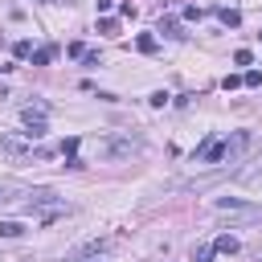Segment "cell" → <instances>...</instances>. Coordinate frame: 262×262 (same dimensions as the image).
<instances>
[{
	"mask_svg": "<svg viewBox=\"0 0 262 262\" xmlns=\"http://www.w3.org/2000/svg\"><path fill=\"white\" fill-rule=\"evenodd\" d=\"M213 213L229 217L233 225H258V221H262V205H246V201H237V196H217V201H213Z\"/></svg>",
	"mask_w": 262,
	"mask_h": 262,
	"instance_id": "6da1fadb",
	"label": "cell"
},
{
	"mask_svg": "<svg viewBox=\"0 0 262 262\" xmlns=\"http://www.w3.org/2000/svg\"><path fill=\"white\" fill-rule=\"evenodd\" d=\"M131 151H139V139H135V135H115V139L94 143V156H98V160H123V156H131Z\"/></svg>",
	"mask_w": 262,
	"mask_h": 262,
	"instance_id": "7a4b0ae2",
	"label": "cell"
},
{
	"mask_svg": "<svg viewBox=\"0 0 262 262\" xmlns=\"http://www.w3.org/2000/svg\"><path fill=\"white\" fill-rule=\"evenodd\" d=\"M45 111H49L45 102H37V106H25V111H20V119H25V127H29V131H25L29 139H41V135L49 131V127H45Z\"/></svg>",
	"mask_w": 262,
	"mask_h": 262,
	"instance_id": "3957f363",
	"label": "cell"
},
{
	"mask_svg": "<svg viewBox=\"0 0 262 262\" xmlns=\"http://www.w3.org/2000/svg\"><path fill=\"white\" fill-rule=\"evenodd\" d=\"M192 160H196V164H225V139L209 135V139L192 151Z\"/></svg>",
	"mask_w": 262,
	"mask_h": 262,
	"instance_id": "277c9868",
	"label": "cell"
},
{
	"mask_svg": "<svg viewBox=\"0 0 262 262\" xmlns=\"http://www.w3.org/2000/svg\"><path fill=\"white\" fill-rule=\"evenodd\" d=\"M29 143H33V139H29V135H16V131H4V135H0V151L12 156V160H25V156L33 151Z\"/></svg>",
	"mask_w": 262,
	"mask_h": 262,
	"instance_id": "5b68a950",
	"label": "cell"
},
{
	"mask_svg": "<svg viewBox=\"0 0 262 262\" xmlns=\"http://www.w3.org/2000/svg\"><path fill=\"white\" fill-rule=\"evenodd\" d=\"M246 147H250V131H233V135L225 139V168H233Z\"/></svg>",
	"mask_w": 262,
	"mask_h": 262,
	"instance_id": "8992f818",
	"label": "cell"
},
{
	"mask_svg": "<svg viewBox=\"0 0 262 262\" xmlns=\"http://www.w3.org/2000/svg\"><path fill=\"white\" fill-rule=\"evenodd\" d=\"M33 188H25L20 180H0V205H12V201H20V196H29Z\"/></svg>",
	"mask_w": 262,
	"mask_h": 262,
	"instance_id": "52a82bcc",
	"label": "cell"
},
{
	"mask_svg": "<svg viewBox=\"0 0 262 262\" xmlns=\"http://www.w3.org/2000/svg\"><path fill=\"white\" fill-rule=\"evenodd\" d=\"M156 33H164V37H172V41H184V37H188V33L180 29V20H176V16H160Z\"/></svg>",
	"mask_w": 262,
	"mask_h": 262,
	"instance_id": "ba28073f",
	"label": "cell"
},
{
	"mask_svg": "<svg viewBox=\"0 0 262 262\" xmlns=\"http://www.w3.org/2000/svg\"><path fill=\"white\" fill-rule=\"evenodd\" d=\"M115 242H119V237H94V242H86L78 254H102V250H111Z\"/></svg>",
	"mask_w": 262,
	"mask_h": 262,
	"instance_id": "9c48e42d",
	"label": "cell"
},
{
	"mask_svg": "<svg viewBox=\"0 0 262 262\" xmlns=\"http://www.w3.org/2000/svg\"><path fill=\"white\" fill-rule=\"evenodd\" d=\"M217 20H221L225 29H237V25H242V12H237V8H217Z\"/></svg>",
	"mask_w": 262,
	"mask_h": 262,
	"instance_id": "30bf717a",
	"label": "cell"
},
{
	"mask_svg": "<svg viewBox=\"0 0 262 262\" xmlns=\"http://www.w3.org/2000/svg\"><path fill=\"white\" fill-rule=\"evenodd\" d=\"M213 250H221V254H237V237H233V233H221V237L213 242Z\"/></svg>",
	"mask_w": 262,
	"mask_h": 262,
	"instance_id": "8fae6325",
	"label": "cell"
},
{
	"mask_svg": "<svg viewBox=\"0 0 262 262\" xmlns=\"http://www.w3.org/2000/svg\"><path fill=\"white\" fill-rule=\"evenodd\" d=\"M135 49H139V53H156V37H151V33H139V37H135Z\"/></svg>",
	"mask_w": 262,
	"mask_h": 262,
	"instance_id": "7c38bea8",
	"label": "cell"
},
{
	"mask_svg": "<svg viewBox=\"0 0 262 262\" xmlns=\"http://www.w3.org/2000/svg\"><path fill=\"white\" fill-rule=\"evenodd\" d=\"M78 147H82V135H70V139L61 143V156H66V160H74V156H78Z\"/></svg>",
	"mask_w": 262,
	"mask_h": 262,
	"instance_id": "4fadbf2b",
	"label": "cell"
},
{
	"mask_svg": "<svg viewBox=\"0 0 262 262\" xmlns=\"http://www.w3.org/2000/svg\"><path fill=\"white\" fill-rule=\"evenodd\" d=\"M20 233H25L20 221H0V237H20Z\"/></svg>",
	"mask_w": 262,
	"mask_h": 262,
	"instance_id": "5bb4252c",
	"label": "cell"
},
{
	"mask_svg": "<svg viewBox=\"0 0 262 262\" xmlns=\"http://www.w3.org/2000/svg\"><path fill=\"white\" fill-rule=\"evenodd\" d=\"M98 33H106V37H115V33H119V20H111V16H102V20H98Z\"/></svg>",
	"mask_w": 262,
	"mask_h": 262,
	"instance_id": "9a60e30c",
	"label": "cell"
},
{
	"mask_svg": "<svg viewBox=\"0 0 262 262\" xmlns=\"http://www.w3.org/2000/svg\"><path fill=\"white\" fill-rule=\"evenodd\" d=\"M49 61H53V49H49V45H45V49H37V53H33V66H49Z\"/></svg>",
	"mask_w": 262,
	"mask_h": 262,
	"instance_id": "2e32d148",
	"label": "cell"
},
{
	"mask_svg": "<svg viewBox=\"0 0 262 262\" xmlns=\"http://www.w3.org/2000/svg\"><path fill=\"white\" fill-rule=\"evenodd\" d=\"M213 254H217V250H213V246H196V250H192V262H209V258H213Z\"/></svg>",
	"mask_w": 262,
	"mask_h": 262,
	"instance_id": "e0dca14e",
	"label": "cell"
},
{
	"mask_svg": "<svg viewBox=\"0 0 262 262\" xmlns=\"http://www.w3.org/2000/svg\"><path fill=\"white\" fill-rule=\"evenodd\" d=\"M12 53H16V57H33V41H16Z\"/></svg>",
	"mask_w": 262,
	"mask_h": 262,
	"instance_id": "ac0fdd59",
	"label": "cell"
},
{
	"mask_svg": "<svg viewBox=\"0 0 262 262\" xmlns=\"http://www.w3.org/2000/svg\"><path fill=\"white\" fill-rule=\"evenodd\" d=\"M82 66H86V70H94V66H102V57H98L94 49H86V57H82Z\"/></svg>",
	"mask_w": 262,
	"mask_h": 262,
	"instance_id": "d6986e66",
	"label": "cell"
},
{
	"mask_svg": "<svg viewBox=\"0 0 262 262\" xmlns=\"http://www.w3.org/2000/svg\"><path fill=\"white\" fill-rule=\"evenodd\" d=\"M242 82H246V86H262V70H246Z\"/></svg>",
	"mask_w": 262,
	"mask_h": 262,
	"instance_id": "ffe728a7",
	"label": "cell"
},
{
	"mask_svg": "<svg viewBox=\"0 0 262 262\" xmlns=\"http://www.w3.org/2000/svg\"><path fill=\"white\" fill-rule=\"evenodd\" d=\"M233 61H237V66H250V61H254V53H250V49H237V53H233Z\"/></svg>",
	"mask_w": 262,
	"mask_h": 262,
	"instance_id": "44dd1931",
	"label": "cell"
},
{
	"mask_svg": "<svg viewBox=\"0 0 262 262\" xmlns=\"http://www.w3.org/2000/svg\"><path fill=\"white\" fill-rule=\"evenodd\" d=\"M168 98H172V94H168V90H156V94H151V98H147V102H151V106H164V102H168Z\"/></svg>",
	"mask_w": 262,
	"mask_h": 262,
	"instance_id": "7402d4cb",
	"label": "cell"
},
{
	"mask_svg": "<svg viewBox=\"0 0 262 262\" xmlns=\"http://www.w3.org/2000/svg\"><path fill=\"white\" fill-rule=\"evenodd\" d=\"M184 16H188V20H201V16H205V8H196V4H188V8H184Z\"/></svg>",
	"mask_w": 262,
	"mask_h": 262,
	"instance_id": "603a6c76",
	"label": "cell"
},
{
	"mask_svg": "<svg viewBox=\"0 0 262 262\" xmlns=\"http://www.w3.org/2000/svg\"><path fill=\"white\" fill-rule=\"evenodd\" d=\"M94 4H98V12H106V8L115 4V0H94Z\"/></svg>",
	"mask_w": 262,
	"mask_h": 262,
	"instance_id": "cb8c5ba5",
	"label": "cell"
},
{
	"mask_svg": "<svg viewBox=\"0 0 262 262\" xmlns=\"http://www.w3.org/2000/svg\"><path fill=\"white\" fill-rule=\"evenodd\" d=\"M41 4H66V0H41Z\"/></svg>",
	"mask_w": 262,
	"mask_h": 262,
	"instance_id": "d4e9b609",
	"label": "cell"
},
{
	"mask_svg": "<svg viewBox=\"0 0 262 262\" xmlns=\"http://www.w3.org/2000/svg\"><path fill=\"white\" fill-rule=\"evenodd\" d=\"M258 37H262V29H258Z\"/></svg>",
	"mask_w": 262,
	"mask_h": 262,
	"instance_id": "484cf974",
	"label": "cell"
}]
</instances>
